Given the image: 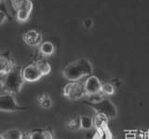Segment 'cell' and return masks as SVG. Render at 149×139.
Here are the masks:
<instances>
[{
	"label": "cell",
	"mask_w": 149,
	"mask_h": 139,
	"mask_svg": "<svg viewBox=\"0 0 149 139\" xmlns=\"http://www.w3.org/2000/svg\"><path fill=\"white\" fill-rule=\"evenodd\" d=\"M22 76L24 80L27 82H36L39 80L43 77V75L39 71L38 67L36 66V63H32L27 64L22 68Z\"/></svg>",
	"instance_id": "obj_7"
},
{
	"label": "cell",
	"mask_w": 149,
	"mask_h": 139,
	"mask_svg": "<svg viewBox=\"0 0 149 139\" xmlns=\"http://www.w3.org/2000/svg\"><path fill=\"white\" fill-rule=\"evenodd\" d=\"M92 139H113V136H112V133L110 132L108 126H105L97 129Z\"/></svg>",
	"instance_id": "obj_13"
},
{
	"label": "cell",
	"mask_w": 149,
	"mask_h": 139,
	"mask_svg": "<svg viewBox=\"0 0 149 139\" xmlns=\"http://www.w3.org/2000/svg\"><path fill=\"white\" fill-rule=\"evenodd\" d=\"M46 139H54V137L52 136V133L48 131V133H47V137H46Z\"/></svg>",
	"instance_id": "obj_24"
},
{
	"label": "cell",
	"mask_w": 149,
	"mask_h": 139,
	"mask_svg": "<svg viewBox=\"0 0 149 139\" xmlns=\"http://www.w3.org/2000/svg\"><path fill=\"white\" fill-rule=\"evenodd\" d=\"M83 24H84V26L86 27V28L90 29V28H91L92 25H93V22H92L91 19H87V20H85V21L83 22Z\"/></svg>",
	"instance_id": "obj_22"
},
{
	"label": "cell",
	"mask_w": 149,
	"mask_h": 139,
	"mask_svg": "<svg viewBox=\"0 0 149 139\" xmlns=\"http://www.w3.org/2000/svg\"><path fill=\"white\" fill-rule=\"evenodd\" d=\"M79 124H80V128L83 130H91V128L94 127L93 118L88 117V116H80Z\"/></svg>",
	"instance_id": "obj_16"
},
{
	"label": "cell",
	"mask_w": 149,
	"mask_h": 139,
	"mask_svg": "<svg viewBox=\"0 0 149 139\" xmlns=\"http://www.w3.org/2000/svg\"><path fill=\"white\" fill-rule=\"evenodd\" d=\"M33 10L32 0H21L16 8V19L20 22L28 21Z\"/></svg>",
	"instance_id": "obj_6"
},
{
	"label": "cell",
	"mask_w": 149,
	"mask_h": 139,
	"mask_svg": "<svg viewBox=\"0 0 149 139\" xmlns=\"http://www.w3.org/2000/svg\"><path fill=\"white\" fill-rule=\"evenodd\" d=\"M55 52V47L50 41H45L39 45V52L43 56H50Z\"/></svg>",
	"instance_id": "obj_12"
},
{
	"label": "cell",
	"mask_w": 149,
	"mask_h": 139,
	"mask_svg": "<svg viewBox=\"0 0 149 139\" xmlns=\"http://www.w3.org/2000/svg\"><path fill=\"white\" fill-rule=\"evenodd\" d=\"M93 71L92 64L88 59L80 58L65 66L62 74L65 80L69 81H78L81 78L91 76Z\"/></svg>",
	"instance_id": "obj_1"
},
{
	"label": "cell",
	"mask_w": 149,
	"mask_h": 139,
	"mask_svg": "<svg viewBox=\"0 0 149 139\" xmlns=\"http://www.w3.org/2000/svg\"><path fill=\"white\" fill-rule=\"evenodd\" d=\"M24 82L22 68L16 66L11 71L3 75L0 78V90L1 92L16 95L21 92Z\"/></svg>",
	"instance_id": "obj_2"
},
{
	"label": "cell",
	"mask_w": 149,
	"mask_h": 139,
	"mask_svg": "<svg viewBox=\"0 0 149 139\" xmlns=\"http://www.w3.org/2000/svg\"><path fill=\"white\" fill-rule=\"evenodd\" d=\"M1 139H23V133L20 129L12 128L4 131L0 134Z\"/></svg>",
	"instance_id": "obj_11"
},
{
	"label": "cell",
	"mask_w": 149,
	"mask_h": 139,
	"mask_svg": "<svg viewBox=\"0 0 149 139\" xmlns=\"http://www.w3.org/2000/svg\"><path fill=\"white\" fill-rule=\"evenodd\" d=\"M108 119H109L107 118L106 116L100 114V113H96L94 118H93V122H94V127L96 128V130L107 126Z\"/></svg>",
	"instance_id": "obj_15"
},
{
	"label": "cell",
	"mask_w": 149,
	"mask_h": 139,
	"mask_svg": "<svg viewBox=\"0 0 149 139\" xmlns=\"http://www.w3.org/2000/svg\"><path fill=\"white\" fill-rule=\"evenodd\" d=\"M25 110V108L18 103L15 95L8 92H0V111L4 112H19Z\"/></svg>",
	"instance_id": "obj_4"
},
{
	"label": "cell",
	"mask_w": 149,
	"mask_h": 139,
	"mask_svg": "<svg viewBox=\"0 0 149 139\" xmlns=\"http://www.w3.org/2000/svg\"><path fill=\"white\" fill-rule=\"evenodd\" d=\"M115 86L110 82H104L102 83V90L101 92L105 95H113L115 94Z\"/></svg>",
	"instance_id": "obj_19"
},
{
	"label": "cell",
	"mask_w": 149,
	"mask_h": 139,
	"mask_svg": "<svg viewBox=\"0 0 149 139\" xmlns=\"http://www.w3.org/2000/svg\"><path fill=\"white\" fill-rule=\"evenodd\" d=\"M6 19H7V14L4 11L0 10V24H2L6 21Z\"/></svg>",
	"instance_id": "obj_23"
},
{
	"label": "cell",
	"mask_w": 149,
	"mask_h": 139,
	"mask_svg": "<svg viewBox=\"0 0 149 139\" xmlns=\"http://www.w3.org/2000/svg\"><path fill=\"white\" fill-rule=\"evenodd\" d=\"M48 130L43 129H36L29 133L28 139H46Z\"/></svg>",
	"instance_id": "obj_18"
},
{
	"label": "cell",
	"mask_w": 149,
	"mask_h": 139,
	"mask_svg": "<svg viewBox=\"0 0 149 139\" xmlns=\"http://www.w3.org/2000/svg\"><path fill=\"white\" fill-rule=\"evenodd\" d=\"M84 89L86 92V95H91L99 94L102 90V82L96 76H88L84 83Z\"/></svg>",
	"instance_id": "obj_9"
},
{
	"label": "cell",
	"mask_w": 149,
	"mask_h": 139,
	"mask_svg": "<svg viewBox=\"0 0 149 139\" xmlns=\"http://www.w3.org/2000/svg\"><path fill=\"white\" fill-rule=\"evenodd\" d=\"M102 92H99V94H91V95H88V102L90 103H98V102H100L101 100H102L104 98V96H102Z\"/></svg>",
	"instance_id": "obj_20"
},
{
	"label": "cell",
	"mask_w": 149,
	"mask_h": 139,
	"mask_svg": "<svg viewBox=\"0 0 149 139\" xmlns=\"http://www.w3.org/2000/svg\"><path fill=\"white\" fill-rule=\"evenodd\" d=\"M36 66L38 67L39 71L41 72V74L43 76L49 75V74L51 72V66L47 60L39 59L36 62Z\"/></svg>",
	"instance_id": "obj_14"
},
{
	"label": "cell",
	"mask_w": 149,
	"mask_h": 139,
	"mask_svg": "<svg viewBox=\"0 0 149 139\" xmlns=\"http://www.w3.org/2000/svg\"><path fill=\"white\" fill-rule=\"evenodd\" d=\"M84 104L91 108L96 113L104 115L108 119H115L118 116V110H116V105L107 97H104L98 103H90L88 101H86L84 102Z\"/></svg>",
	"instance_id": "obj_3"
},
{
	"label": "cell",
	"mask_w": 149,
	"mask_h": 139,
	"mask_svg": "<svg viewBox=\"0 0 149 139\" xmlns=\"http://www.w3.org/2000/svg\"><path fill=\"white\" fill-rule=\"evenodd\" d=\"M63 94L65 98L69 100H79L83 96L86 95V92L84 89V85L77 81H69L65 84L63 89Z\"/></svg>",
	"instance_id": "obj_5"
},
{
	"label": "cell",
	"mask_w": 149,
	"mask_h": 139,
	"mask_svg": "<svg viewBox=\"0 0 149 139\" xmlns=\"http://www.w3.org/2000/svg\"><path fill=\"white\" fill-rule=\"evenodd\" d=\"M2 1H4V0H0V2H2Z\"/></svg>",
	"instance_id": "obj_25"
},
{
	"label": "cell",
	"mask_w": 149,
	"mask_h": 139,
	"mask_svg": "<svg viewBox=\"0 0 149 139\" xmlns=\"http://www.w3.org/2000/svg\"><path fill=\"white\" fill-rule=\"evenodd\" d=\"M22 39L27 45L36 47V46H39L42 43V35L37 30H28L23 34Z\"/></svg>",
	"instance_id": "obj_10"
},
{
	"label": "cell",
	"mask_w": 149,
	"mask_h": 139,
	"mask_svg": "<svg viewBox=\"0 0 149 139\" xmlns=\"http://www.w3.org/2000/svg\"><path fill=\"white\" fill-rule=\"evenodd\" d=\"M68 127L72 130H77L78 128H80V124H79V119H70L68 122Z\"/></svg>",
	"instance_id": "obj_21"
},
{
	"label": "cell",
	"mask_w": 149,
	"mask_h": 139,
	"mask_svg": "<svg viewBox=\"0 0 149 139\" xmlns=\"http://www.w3.org/2000/svg\"><path fill=\"white\" fill-rule=\"evenodd\" d=\"M16 66L10 52H0V75H6Z\"/></svg>",
	"instance_id": "obj_8"
},
{
	"label": "cell",
	"mask_w": 149,
	"mask_h": 139,
	"mask_svg": "<svg viewBox=\"0 0 149 139\" xmlns=\"http://www.w3.org/2000/svg\"><path fill=\"white\" fill-rule=\"evenodd\" d=\"M37 100H38V103L41 108H43L45 109H49L52 106V100L50 99V97L47 94H40L37 97Z\"/></svg>",
	"instance_id": "obj_17"
},
{
	"label": "cell",
	"mask_w": 149,
	"mask_h": 139,
	"mask_svg": "<svg viewBox=\"0 0 149 139\" xmlns=\"http://www.w3.org/2000/svg\"><path fill=\"white\" fill-rule=\"evenodd\" d=\"M88 139H92V138H88Z\"/></svg>",
	"instance_id": "obj_26"
}]
</instances>
